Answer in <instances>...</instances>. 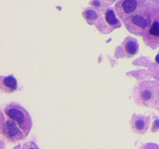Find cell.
Listing matches in <instances>:
<instances>
[{
  "instance_id": "1",
  "label": "cell",
  "mask_w": 159,
  "mask_h": 149,
  "mask_svg": "<svg viewBox=\"0 0 159 149\" xmlns=\"http://www.w3.org/2000/svg\"><path fill=\"white\" fill-rule=\"evenodd\" d=\"M4 114L9 119L13 120L15 123L23 129V131L28 135L32 128V119L27 111L18 104H9L4 111Z\"/></svg>"
},
{
  "instance_id": "2",
  "label": "cell",
  "mask_w": 159,
  "mask_h": 149,
  "mask_svg": "<svg viewBox=\"0 0 159 149\" xmlns=\"http://www.w3.org/2000/svg\"><path fill=\"white\" fill-rule=\"evenodd\" d=\"M1 133L10 142H17L26 138L27 134L23 131L17 123L9 119L8 117H2L1 120Z\"/></svg>"
},
{
  "instance_id": "3",
  "label": "cell",
  "mask_w": 159,
  "mask_h": 149,
  "mask_svg": "<svg viewBox=\"0 0 159 149\" xmlns=\"http://www.w3.org/2000/svg\"><path fill=\"white\" fill-rule=\"evenodd\" d=\"M149 123H150V119H149L148 116L134 114L131 118L130 126L133 132L137 134H144L148 130Z\"/></svg>"
},
{
  "instance_id": "4",
  "label": "cell",
  "mask_w": 159,
  "mask_h": 149,
  "mask_svg": "<svg viewBox=\"0 0 159 149\" xmlns=\"http://www.w3.org/2000/svg\"><path fill=\"white\" fill-rule=\"evenodd\" d=\"M139 102L141 104H150V102L154 98V92L153 88L149 86H144L139 92Z\"/></svg>"
},
{
  "instance_id": "5",
  "label": "cell",
  "mask_w": 159,
  "mask_h": 149,
  "mask_svg": "<svg viewBox=\"0 0 159 149\" xmlns=\"http://www.w3.org/2000/svg\"><path fill=\"white\" fill-rule=\"evenodd\" d=\"M3 86L8 88V92H12L17 88V81L14 77L10 76L3 79Z\"/></svg>"
},
{
  "instance_id": "6",
  "label": "cell",
  "mask_w": 159,
  "mask_h": 149,
  "mask_svg": "<svg viewBox=\"0 0 159 149\" xmlns=\"http://www.w3.org/2000/svg\"><path fill=\"white\" fill-rule=\"evenodd\" d=\"M137 3L135 0H124L122 3V7L126 13H131L135 10Z\"/></svg>"
},
{
  "instance_id": "7",
  "label": "cell",
  "mask_w": 159,
  "mask_h": 149,
  "mask_svg": "<svg viewBox=\"0 0 159 149\" xmlns=\"http://www.w3.org/2000/svg\"><path fill=\"white\" fill-rule=\"evenodd\" d=\"M131 20H132L133 24H135L136 26L140 27V28H145L147 26V21L141 16H133Z\"/></svg>"
},
{
  "instance_id": "8",
  "label": "cell",
  "mask_w": 159,
  "mask_h": 149,
  "mask_svg": "<svg viewBox=\"0 0 159 149\" xmlns=\"http://www.w3.org/2000/svg\"><path fill=\"white\" fill-rule=\"evenodd\" d=\"M14 149H40V148L34 141H28L26 143L19 144L16 147H14Z\"/></svg>"
},
{
  "instance_id": "9",
  "label": "cell",
  "mask_w": 159,
  "mask_h": 149,
  "mask_svg": "<svg viewBox=\"0 0 159 149\" xmlns=\"http://www.w3.org/2000/svg\"><path fill=\"white\" fill-rule=\"evenodd\" d=\"M106 19L108 24H111V25H114V24H117V19L114 16V13L111 10H109L107 11V15H106Z\"/></svg>"
},
{
  "instance_id": "10",
  "label": "cell",
  "mask_w": 159,
  "mask_h": 149,
  "mask_svg": "<svg viewBox=\"0 0 159 149\" xmlns=\"http://www.w3.org/2000/svg\"><path fill=\"white\" fill-rule=\"evenodd\" d=\"M125 48H126V51L127 53H129L130 55H134L137 51V47H136V44L134 42H128L125 45Z\"/></svg>"
},
{
  "instance_id": "11",
  "label": "cell",
  "mask_w": 159,
  "mask_h": 149,
  "mask_svg": "<svg viewBox=\"0 0 159 149\" xmlns=\"http://www.w3.org/2000/svg\"><path fill=\"white\" fill-rule=\"evenodd\" d=\"M150 34L153 36H159V23L154 22L152 24V27L150 28Z\"/></svg>"
},
{
  "instance_id": "12",
  "label": "cell",
  "mask_w": 159,
  "mask_h": 149,
  "mask_svg": "<svg viewBox=\"0 0 159 149\" xmlns=\"http://www.w3.org/2000/svg\"><path fill=\"white\" fill-rule=\"evenodd\" d=\"M141 149H159V146L155 143H147L142 145Z\"/></svg>"
},
{
  "instance_id": "13",
  "label": "cell",
  "mask_w": 159,
  "mask_h": 149,
  "mask_svg": "<svg viewBox=\"0 0 159 149\" xmlns=\"http://www.w3.org/2000/svg\"><path fill=\"white\" fill-rule=\"evenodd\" d=\"M159 130V119L156 118V120L154 121L153 125H152V128H151V131L152 132H156Z\"/></svg>"
},
{
  "instance_id": "14",
  "label": "cell",
  "mask_w": 159,
  "mask_h": 149,
  "mask_svg": "<svg viewBox=\"0 0 159 149\" xmlns=\"http://www.w3.org/2000/svg\"><path fill=\"white\" fill-rule=\"evenodd\" d=\"M86 15L89 19H96L97 18V13L93 12V11H91V10H89V11L86 12Z\"/></svg>"
},
{
  "instance_id": "15",
  "label": "cell",
  "mask_w": 159,
  "mask_h": 149,
  "mask_svg": "<svg viewBox=\"0 0 159 149\" xmlns=\"http://www.w3.org/2000/svg\"><path fill=\"white\" fill-rule=\"evenodd\" d=\"M156 62H157V63H159V55L156 57Z\"/></svg>"
},
{
  "instance_id": "16",
  "label": "cell",
  "mask_w": 159,
  "mask_h": 149,
  "mask_svg": "<svg viewBox=\"0 0 159 149\" xmlns=\"http://www.w3.org/2000/svg\"><path fill=\"white\" fill-rule=\"evenodd\" d=\"M158 96H159V94H158ZM158 109H159V106H158Z\"/></svg>"
}]
</instances>
